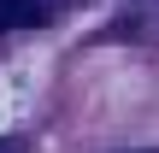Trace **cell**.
<instances>
[{
  "label": "cell",
  "instance_id": "obj_1",
  "mask_svg": "<svg viewBox=\"0 0 159 153\" xmlns=\"http://www.w3.org/2000/svg\"><path fill=\"white\" fill-rule=\"evenodd\" d=\"M41 24V0H0V29H30Z\"/></svg>",
  "mask_w": 159,
  "mask_h": 153
},
{
  "label": "cell",
  "instance_id": "obj_2",
  "mask_svg": "<svg viewBox=\"0 0 159 153\" xmlns=\"http://www.w3.org/2000/svg\"><path fill=\"white\" fill-rule=\"evenodd\" d=\"M0 153H24V147H18V142H0Z\"/></svg>",
  "mask_w": 159,
  "mask_h": 153
}]
</instances>
